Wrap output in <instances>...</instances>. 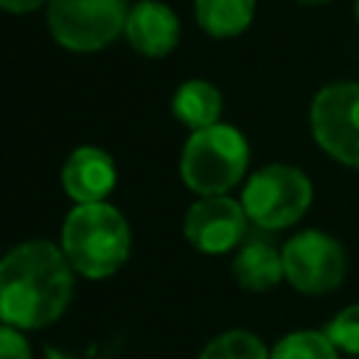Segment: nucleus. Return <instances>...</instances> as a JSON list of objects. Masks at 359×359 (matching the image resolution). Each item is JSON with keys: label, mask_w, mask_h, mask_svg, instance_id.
Returning a JSON list of instances; mask_svg holds the SVG:
<instances>
[{"label": "nucleus", "mask_w": 359, "mask_h": 359, "mask_svg": "<svg viewBox=\"0 0 359 359\" xmlns=\"http://www.w3.org/2000/svg\"><path fill=\"white\" fill-rule=\"evenodd\" d=\"M73 292V266L62 247L25 241L0 258V320L20 331L59 320Z\"/></svg>", "instance_id": "obj_1"}, {"label": "nucleus", "mask_w": 359, "mask_h": 359, "mask_svg": "<svg viewBox=\"0 0 359 359\" xmlns=\"http://www.w3.org/2000/svg\"><path fill=\"white\" fill-rule=\"evenodd\" d=\"M62 252L84 278H109L129 258L132 236L118 208L107 202L76 205L62 224Z\"/></svg>", "instance_id": "obj_2"}, {"label": "nucleus", "mask_w": 359, "mask_h": 359, "mask_svg": "<svg viewBox=\"0 0 359 359\" xmlns=\"http://www.w3.org/2000/svg\"><path fill=\"white\" fill-rule=\"evenodd\" d=\"M250 146L236 126L213 123L191 132L180 157V174L199 196H222L247 171Z\"/></svg>", "instance_id": "obj_3"}, {"label": "nucleus", "mask_w": 359, "mask_h": 359, "mask_svg": "<svg viewBox=\"0 0 359 359\" xmlns=\"http://www.w3.org/2000/svg\"><path fill=\"white\" fill-rule=\"evenodd\" d=\"M311 196V180L300 168L275 163L264 165L247 180L241 191V205L252 224L264 230H283L303 219Z\"/></svg>", "instance_id": "obj_4"}, {"label": "nucleus", "mask_w": 359, "mask_h": 359, "mask_svg": "<svg viewBox=\"0 0 359 359\" xmlns=\"http://www.w3.org/2000/svg\"><path fill=\"white\" fill-rule=\"evenodd\" d=\"M126 0H48V28L53 39L76 53L107 48L123 34Z\"/></svg>", "instance_id": "obj_5"}, {"label": "nucleus", "mask_w": 359, "mask_h": 359, "mask_svg": "<svg viewBox=\"0 0 359 359\" xmlns=\"http://www.w3.org/2000/svg\"><path fill=\"white\" fill-rule=\"evenodd\" d=\"M311 135L337 163L359 168V81H334L314 95Z\"/></svg>", "instance_id": "obj_6"}, {"label": "nucleus", "mask_w": 359, "mask_h": 359, "mask_svg": "<svg viewBox=\"0 0 359 359\" xmlns=\"http://www.w3.org/2000/svg\"><path fill=\"white\" fill-rule=\"evenodd\" d=\"M283 278L303 294L334 292L345 280V250L342 244L320 230H303L292 236L283 250Z\"/></svg>", "instance_id": "obj_7"}, {"label": "nucleus", "mask_w": 359, "mask_h": 359, "mask_svg": "<svg viewBox=\"0 0 359 359\" xmlns=\"http://www.w3.org/2000/svg\"><path fill=\"white\" fill-rule=\"evenodd\" d=\"M244 205L230 196H202L185 213V238L208 255L233 250L247 233Z\"/></svg>", "instance_id": "obj_8"}, {"label": "nucleus", "mask_w": 359, "mask_h": 359, "mask_svg": "<svg viewBox=\"0 0 359 359\" xmlns=\"http://www.w3.org/2000/svg\"><path fill=\"white\" fill-rule=\"evenodd\" d=\"M123 36L137 53L149 59H160L177 48L180 20L174 8L160 0H137L135 6H129Z\"/></svg>", "instance_id": "obj_9"}, {"label": "nucleus", "mask_w": 359, "mask_h": 359, "mask_svg": "<svg viewBox=\"0 0 359 359\" xmlns=\"http://www.w3.org/2000/svg\"><path fill=\"white\" fill-rule=\"evenodd\" d=\"M118 171L104 149L81 146L62 165V188L76 205L104 202L115 188Z\"/></svg>", "instance_id": "obj_10"}, {"label": "nucleus", "mask_w": 359, "mask_h": 359, "mask_svg": "<svg viewBox=\"0 0 359 359\" xmlns=\"http://www.w3.org/2000/svg\"><path fill=\"white\" fill-rule=\"evenodd\" d=\"M233 278L250 292H266L283 278V258L266 241L244 244L233 258Z\"/></svg>", "instance_id": "obj_11"}, {"label": "nucleus", "mask_w": 359, "mask_h": 359, "mask_svg": "<svg viewBox=\"0 0 359 359\" xmlns=\"http://www.w3.org/2000/svg\"><path fill=\"white\" fill-rule=\"evenodd\" d=\"M171 112L191 132L208 129V126L219 123V115H222V93L210 81L191 79V81H185V84L177 87V93L171 98Z\"/></svg>", "instance_id": "obj_12"}, {"label": "nucleus", "mask_w": 359, "mask_h": 359, "mask_svg": "<svg viewBox=\"0 0 359 359\" xmlns=\"http://www.w3.org/2000/svg\"><path fill=\"white\" fill-rule=\"evenodd\" d=\"M196 22L216 39L238 36L255 17V0H194Z\"/></svg>", "instance_id": "obj_13"}, {"label": "nucleus", "mask_w": 359, "mask_h": 359, "mask_svg": "<svg viewBox=\"0 0 359 359\" xmlns=\"http://www.w3.org/2000/svg\"><path fill=\"white\" fill-rule=\"evenodd\" d=\"M269 359H337V348L325 331H292L269 351Z\"/></svg>", "instance_id": "obj_14"}, {"label": "nucleus", "mask_w": 359, "mask_h": 359, "mask_svg": "<svg viewBox=\"0 0 359 359\" xmlns=\"http://www.w3.org/2000/svg\"><path fill=\"white\" fill-rule=\"evenodd\" d=\"M199 359H269V353H266V345L255 334L233 328L210 339Z\"/></svg>", "instance_id": "obj_15"}, {"label": "nucleus", "mask_w": 359, "mask_h": 359, "mask_svg": "<svg viewBox=\"0 0 359 359\" xmlns=\"http://www.w3.org/2000/svg\"><path fill=\"white\" fill-rule=\"evenodd\" d=\"M325 337L334 342L337 351H345L351 356H359V303L345 306L325 325Z\"/></svg>", "instance_id": "obj_16"}, {"label": "nucleus", "mask_w": 359, "mask_h": 359, "mask_svg": "<svg viewBox=\"0 0 359 359\" xmlns=\"http://www.w3.org/2000/svg\"><path fill=\"white\" fill-rule=\"evenodd\" d=\"M0 359H31V348L20 328L0 323Z\"/></svg>", "instance_id": "obj_17"}, {"label": "nucleus", "mask_w": 359, "mask_h": 359, "mask_svg": "<svg viewBox=\"0 0 359 359\" xmlns=\"http://www.w3.org/2000/svg\"><path fill=\"white\" fill-rule=\"evenodd\" d=\"M42 3L48 0H0V8L8 14H28V11H36Z\"/></svg>", "instance_id": "obj_18"}, {"label": "nucleus", "mask_w": 359, "mask_h": 359, "mask_svg": "<svg viewBox=\"0 0 359 359\" xmlns=\"http://www.w3.org/2000/svg\"><path fill=\"white\" fill-rule=\"evenodd\" d=\"M300 3H309V6H317V3H328V0H300Z\"/></svg>", "instance_id": "obj_19"}, {"label": "nucleus", "mask_w": 359, "mask_h": 359, "mask_svg": "<svg viewBox=\"0 0 359 359\" xmlns=\"http://www.w3.org/2000/svg\"><path fill=\"white\" fill-rule=\"evenodd\" d=\"M356 22H359V0H356Z\"/></svg>", "instance_id": "obj_20"}]
</instances>
